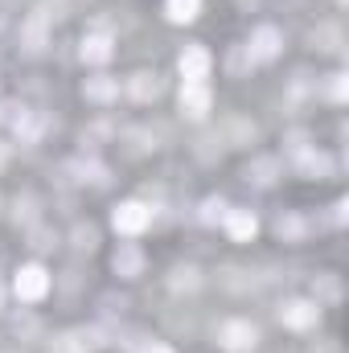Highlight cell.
Wrapping results in <instances>:
<instances>
[{"mask_svg":"<svg viewBox=\"0 0 349 353\" xmlns=\"http://www.w3.org/2000/svg\"><path fill=\"white\" fill-rule=\"evenodd\" d=\"M312 46H317L321 54H337V50H341V29H337V25H317Z\"/></svg>","mask_w":349,"mask_h":353,"instance_id":"obj_19","label":"cell"},{"mask_svg":"<svg viewBox=\"0 0 349 353\" xmlns=\"http://www.w3.org/2000/svg\"><path fill=\"white\" fill-rule=\"evenodd\" d=\"M337 4H346V0H337Z\"/></svg>","mask_w":349,"mask_h":353,"instance_id":"obj_32","label":"cell"},{"mask_svg":"<svg viewBox=\"0 0 349 353\" xmlns=\"http://www.w3.org/2000/svg\"><path fill=\"white\" fill-rule=\"evenodd\" d=\"M222 222H226V234H230L235 243H251V239H255V230H259V218H255L251 210H239V205H235V210L226 205Z\"/></svg>","mask_w":349,"mask_h":353,"instance_id":"obj_8","label":"cell"},{"mask_svg":"<svg viewBox=\"0 0 349 353\" xmlns=\"http://www.w3.org/2000/svg\"><path fill=\"white\" fill-rule=\"evenodd\" d=\"M94 243H99L94 226H79V230H74V247H79V251H94Z\"/></svg>","mask_w":349,"mask_h":353,"instance_id":"obj_27","label":"cell"},{"mask_svg":"<svg viewBox=\"0 0 349 353\" xmlns=\"http://www.w3.org/2000/svg\"><path fill=\"white\" fill-rule=\"evenodd\" d=\"M111 37L107 33H90V37H83V62H90V66H103V62H111Z\"/></svg>","mask_w":349,"mask_h":353,"instance_id":"obj_14","label":"cell"},{"mask_svg":"<svg viewBox=\"0 0 349 353\" xmlns=\"http://www.w3.org/2000/svg\"><path fill=\"white\" fill-rule=\"evenodd\" d=\"M346 210H349L346 201H337V205H333V222H337V226H341V222H346Z\"/></svg>","mask_w":349,"mask_h":353,"instance_id":"obj_29","label":"cell"},{"mask_svg":"<svg viewBox=\"0 0 349 353\" xmlns=\"http://www.w3.org/2000/svg\"><path fill=\"white\" fill-rule=\"evenodd\" d=\"M169 283H173V292H197L201 288V271L197 267H177Z\"/></svg>","mask_w":349,"mask_h":353,"instance_id":"obj_20","label":"cell"},{"mask_svg":"<svg viewBox=\"0 0 349 353\" xmlns=\"http://www.w3.org/2000/svg\"><path fill=\"white\" fill-rule=\"evenodd\" d=\"M275 234H279L283 243H300V239H304V222H300L296 214H283V218L275 222Z\"/></svg>","mask_w":349,"mask_h":353,"instance_id":"obj_21","label":"cell"},{"mask_svg":"<svg viewBox=\"0 0 349 353\" xmlns=\"http://www.w3.org/2000/svg\"><path fill=\"white\" fill-rule=\"evenodd\" d=\"M33 247H37V251H50V247H54V234H50V230H33Z\"/></svg>","mask_w":349,"mask_h":353,"instance_id":"obj_28","label":"cell"},{"mask_svg":"<svg viewBox=\"0 0 349 353\" xmlns=\"http://www.w3.org/2000/svg\"><path fill=\"white\" fill-rule=\"evenodd\" d=\"M103 345V333L99 329H70V333H58L50 353H90Z\"/></svg>","mask_w":349,"mask_h":353,"instance_id":"obj_5","label":"cell"},{"mask_svg":"<svg viewBox=\"0 0 349 353\" xmlns=\"http://www.w3.org/2000/svg\"><path fill=\"white\" fill-rule=\"evenodd\" d=\"M4 165H8V144L0 140V169H4Z\"/></svg>","mask_w":349,"mask_h":353,"instance_id":"obj_30","label":"cell"},{"mask_svg":"<svg viewBox=\"0 0 349 353\" xmlns=\"http://www.w3.org/2000/svg\"><path fill=\"white\" fill-rule=\"evenodd\" d=\"M279 50H283V33H279L275 25H259V29L251 33V41H247V54H251L255 62L279 58Z\"/></svg>","mask_w":349,"mask_h":353,"instance_id":"obj_4","label":"cell"},{"mask_svg":"<svg viewBox=\"0 0 349 353\" xmlns=\"http://www.w3.org/2000/svg\"><path fill=\"white\" fill-rule=\"evenodd\" d=\"M111 267H115V275L136 279V275L144 271V255H140L136 247H119V251H115V259H111Z\"/></svg>","mask_w":349,"mask_h":353,"instance_id":"obj_15","label":"cell"},{"mask_svg":"<svg viewBox=\"0 0 349 353\" xmlns=\"http://www.w3.org/2000/svg\"><path fill=\"white\" fill-rule=\"evenodd\" d=\"M210 54L201 50V46H193V50H185L181 54V62H177V70H181V79L185 83H206V74H210Z\"/></svg>","mask_w":349,"mask_h":353,"instance_id":"obj_11","label":"cell"},{"mask_svg":"<svg viewBox=\"0 0 349 353\" xmlns=\"http://www.w3.org/2000/svg\"><path fill=\"white\" fill-rule=\"evenodd\" d=\"M148 222H152V210H148L144 201H123V205L111 214V226H115L119 234H140V230H148Z\"/></svg>","mask_w":349,"mask_h":353,"instance_id":"obj_2","label":"cell"},{"mask_svg":"<svg viewBox=\"0 0 349 353\" xmlns=\"http://www.w3.org/2000/svg\"><path fill=\"white\" fill-rule=\"evenodd\" d=\"M255 140V123H247V119H230V144H251Z\"/></svg>","mask_w":349,"mask_h":353,"instance_id":"obj_24","label":"cell"},{"mask_svg":"<svg viewBox=\"0 0 349 353\" xmlns=\"http://www.w3.org/2000/svg\"><path fill=\"white\" fill-rule=\"evenodd\" d=\"M12 132H17V140L21 144H37L41 140V132H46V115L41 111H17V119H12Z\"/></svg>","mask_w":349,"mask_h":353,"instance_id":"obj_12","label":"cell"},{"mask_svg":"<svg viewBox=\"0 0 349 353\" xmlns=\"http://www.w3.org/2000/svg\"><path fill=\"white\" fill-rule=\"evenodd\" d=\"M325 99H329V103H346L349 99V74H329V79H325Z\"/></svg>","mask_w":349,"mask_h":353,"instance_id":"obj_22","label":"cell"},{"mask_svg":"<svg viewBox=\"0 0 349 353\" xmlns=\"http://www.w3.org/2000/svg\"><path fill=\"white\" fill-rule=\"evenodd\" d=\"M279 321H283L288 329H312V325L321 321V304H317V300H288V304L279 308Z\"/></svg>","mask_w":349,"mask_h":353,"instance_id":"obj_6","label":"cell"},{"mask_svg":"<svg viewBox=\"0 0 349 353\" xmlns=\"http://www.w3.org/2000/svg\"><path fill=\"white\" fill-rule=\"evenodd\" d=\"M144 353H173V350H169V345H148Z\"/></svg>","mask_w":349,"mask_h":353,"instance_id":"obj_31","label":"cell"},{"mask_svg":"<svg viewBox=\"0 0 349 353\" xmlns=\"http://www.w3.org/2000/svg\"><path fill=\"white\" fill-rule=\"evenodd\" d=\"M255 341H259V333H255L251 321H230V325H222V345L230 353H251Z\"/></svg>","mask_w":349,"mask_h":353,"instance_id":"obj_7","label":"cell"},{"mask_svg":"<svg viewBox=\"0 0 349 353\" xmlns=\"http://www.w3.org/2000/svg\"><path fill=\"white\" fill-rule=\"evenodd\" d=\"M222 214H226V201H222V197H210V201L201 205V222H222Z\"/></svg>","mask_w":349,"mask_h":353,"instance_id":"obj_26","label":"cell"},{"mask_svg":"<svg viewBox=\"0 0 349 353\" xmlns=\"http://www.w3.org/2000/svg\"><path fill=\"white\" fill-rule=\"evenodd\" d=\"M181 111H185L189 119H201V115L210 111V87H206V83H185V87H181Z\"/></svg>","mask_w":349,"mask_h":353,"instance_id":"obj_13","label":"cell"},{"mask_svg":"<svg viewBox=\"0 0 349 353\" xmlns=\"http://www.w3.org/2000/svg\"><path fill=\"white\" fill-rule=\"evenodd\" d=\"M251 66H255V58L247 54V46H235L230 58H226V70H230V74H243V70H251Z\"/></svg>","mask_w":349,"mask_h":353,"instance_id":"obj_23","label":"cell"},{"mask_svg":"<svg viewBox=\"0 0 349 353\" xmlns=\"http://www.w3.org/2000/svg\"><path fill=\"white\" fill-rule=\"evenodd\" d=\"M50 25H54V21H50V8L37 4V8L29 12V21L21 25V46H25L29 54H41V50H46V37H50Z\"/></svg>","mask_w":349,"mask_h":353,"instance_id":"obj_1","label":"cell"},{"mask_svg":"<svg viewBox=\"0 0 349 353\" xmlns=\"http://www.w3.org/2000/svg\"><path fill=\"white\" fill-rule=\"evenodd\" d=\"M83 94H87L90 103H111L119 94V83L115 79H87L83 83Z\"/></svg>","mask_w":349,"mask_h":353,"instance_id":"obj_16","label":"cell"},{"mask_svg":"<svg viewBox=\"0 0 349 353\" xmlns=\"http://www.w3.org/2000/svg\"><path fill=\"white\" fill-rule=\"evenodd\" d=\"M128 94H132L136 103H157V99L165 94V83H161L157 70H136V74L128 79Z\"/></svg>","mask_w":349,"mask_h":353,"instance_id":"obj_10","label":"cell"},{"mask_svg":"<svg viewBox=\"0 0 349 353\" xmlns=\"http://www.w3.org/2000/svg\"><path fill=\"white\" fill-rule=\"evenodd\" d=\"M12 288H17V296H21V300H29V304H33V300H41V296L50 292V271H46V267H37V263L21 267Z\"/></svg>","mask_w":349,"mask_h":353,"instance_id":"obj_3","label":"cell"},{"mask_svg":"<svg viewBox=\"0 0 349 353\" xmlns=\"http://www.w3.org/2000/svg\"><path fill=\"white\" fill-rule=\"evenodd\" d=\"M337 296H341L337 275H317V300H337Z\"/></svg>","mask_w":349,"mask_h":353,"instance_id":"obj_25","label":"cell"},{"mask_svg":"<svg viewBox=\"0 0 349 353\" xmlns=\"http://www.w3.org/2000/svg\"><path fill=\"white\" fill-rule=\"evenodd\" d=\"M165 12H169V21H177V25H189L201 12V0H165Z\"/></svg>","mask_w":349,"mask_h":353,"instance_id":"obj_18","label":"cell"},{"mask_svg":"<svg viewBox=\"0 0 349 353\" xmlns=\"http://www.w3.org/2000/svg\"><path fill=\"white\" fill-rule=\"evenodd\" d=\"M292 165H296V173L308 176V181H325V176H333V161H329L325 152H317V148L296 152V157H292Z\"/></svg>","mask_w":349,"mask_h":353,"instance_id":"obj_9","label":"cell"},{"mask_svg":"<svg viewBox=\"0 0 349 353\" xmlns=\"http://www.w3.org/2000/svg\"><path fill=\"white\" fill-rule=\"evenodd\" d=\"M275 176H279V161L275 157H259V161L247 165V181H255V185H271Z\"/></svg>","mask_w":349,"mask_h":353,"instance_id":"obj_17","label":"cell"}]
</instances>
